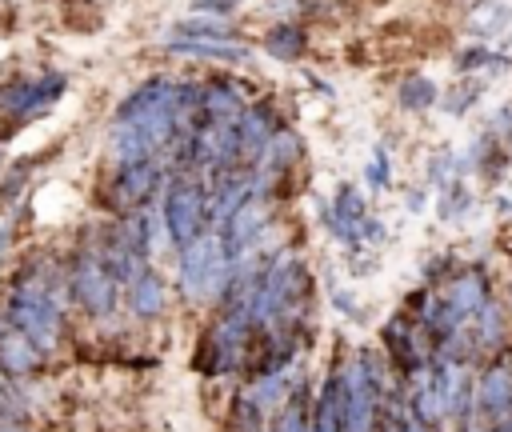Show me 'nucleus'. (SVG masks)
<instances>
[{
    "label": "nucleus",
    "mask_w": 512,
    "mask_h": 432,
    "mask_svg": "<svg viewBox=\"0 0 512 432\" xmlns=\"http://www.w3.org/2000/svg\"><path fill=\"white\" fill-rule=\"evenodd\" d=\"M400 104L404 108H432L436 104V84L428 80V76H408L404 84H400Z\"/></svg>",
    "instance_id": "obj_20"
},
{
    "label": "nucleus",
    "mask_w": 512,
    "mask_h": 432,
    "mask_svg": "<svg viewBox=\"0 0 512 432\" xmlns=\"http://www.w3.org/2000/svg\"><path fill=\"white\" fill-rule=\"evenodd\" d=\"M68 92V76L60 68H40V72H12L0 80V136L20 132L36 116L52 112L60 96Z\"/></svg>",
    "instance_id": "obj_3"
},
{
    "label": "nucleus",
    "mask_w": 512,
    "mask_h": 432,
    "mask_svg": "<svg viewBox=\"0 0 512 432\" xmlns=\"http://www.w3.org/2000/svg\"><path fill=\"white\" fill-rule=\"evenodd\" d=\"M172 36H184V40H240V32L228 20H220V16H196V12L184 16V20H176Z\"/></svg>",
    "instance_id": "obj_16"
},
{
    "label": "nucleus",
    "mask_w": 512,
    "mask_h": 432,
    "mask_svg": "<svg viewBox=\"0 0 512 432\" xmlns=\"http://www.w3.org/2000/svg\"><path fill=\"white\" fill-rule=\"evenodd\" d=\"M476 12H484V16H468V24H472V32H480V36H492V32H500V28L512 20V8L500 4V0H488V4L476 8Z\"/></svg>",
    "instance_id": "obj_21"
},
{
    "label": "nucleus",
    "mask_w": 512,
    "mask_h": 432,
    "mask_svg": "<svg viewBox=\"0 0 512 432\" xmlns=\"http://www.w3.org/2000/svg\"><path fill=\"white\" fill-rule=\"evenodd\" d=\"M320 216H324L328 232H332L340 244H348V248H356L360 240H372V244H376V240L384 236V224L368 216V208H364V200H360V192H356L352 184H340V188H336V200H332Z\"/></svg>",
    "instance_id": "obj_9"
},
{
    "label": "nucleus",
    "mask_w": 512,
    "mask_h": 432,
    "mask_svg": "<svg viewBox=\"0 0 512 432\" xmlns=\"http://www.w3.org/2000/svg\"><path fill=\"white\" fill-rule=\"evenodd\" d=\"M368 180H372L376 188H384V184H388V156H384V148H376V152H372V164H368Z\"/></svg>",
    "instance_id": "obj_25"
},
{
    "label": "nucleus",
    "mask_w": 512,
    "mask_h": 432,
    "mask_svg": "<svg viewBox=\"0 0 512 432\" xmlns=\"http://www.w3.org/2000/svg\"><path fill=\"white\" fill-rule=\"evenodd\" d=\"M264 48L276 60H300L304 56V28L300 24H276L264 32Z\"/></svg>",
    "instance_id": "obj_18"
},
{
    "label": "nucleus",
    "mask_w": 512,
    "mask_h": 432,
    "mask_svg": "<svg viewBox=\"0 0 512 432\" xmlns=\"http://www.w3.org/2000/svg\"><path fill=\"white\" fill-rule=\"evenodd\" d=\"M308 412H312V400H308V384L296 380L288 388V404L280 408L272 432H308Z\"/></svg>",
    "instance_id": "obj_17"
},
{
    "label": "nucleus",
    "mask_w": 512,
    "mask_h": 432,
    "mask_svg": "<svg viewBox=\"0 0 512 432\" xmlns=\"http://www.w3.org/2000/svg\"><path fill=\"white\" fill-rule=\"evenodd\" d=\"M248 108V96L236 80L228 76H216V80H204L200 84V96H196V112L200 120L208 124H236V116Z\"/></svg>",
    "instance_id": "obj_14"
},
{
    "label": "nucleus",
    "mask_w": 512,
    "mask_h": 432,
    "mask_svg": "<svg viewBox=\"0 0 512 432\" xmlns=\"http://www.w3.org/2000/svg\"><path fill=\"white\" fill-rule=\"evenodd\" d=\"M228 432H264V408H260L248 392H236V396H232Z\"/></svg>",
    "instance_id": "obj_19"
},
{
    "label": "nucleus",
    "mask_w": 512,
    "mask_h": 432,
    "mask_svg": "<svg viewBox=\"0 0 512 432\" xmlns=\"http://www.w3.org/2000/svg\"><path fill=\"white\" fill-rule=\"evenodd\" d=\"M384 352H388V360L412 380L416 372H424V364H428V356H432V344H428L424 328H420L412 316L396 312V316L384 324Z\"/></svg>",
    "instance_id": "obj_11"
},
{
    "label": "nucleus",
    "mask_w": 512,
    "mask_h": 432,
    "mask_svg": "<svg viewBox=\"0 0 512 432\" xmlns=\"http://www.w3.org/2000/svg\"><path fill=\"white\" fill-rule=\"evenodd\" d=\"M28 176H32V160H16V164H8V172H4V180H0V204H4V208H12V200L24 196Z\"/></svg>",
    "instance_id": "obj_22"
},
{
    "label": "nucleus",
    "mask_w": 512,
    "mask_h": 432,
    "mask_svg": "<svg viewBox=\"0 0 512 432\" xmlns=\"http://www.w3.org/2000/svg\"><path fill=\"white\" fill-rule=\"evenodd\" d=\"M252 344V320L244 308H220V316L204 328L200 348L192 356V368L204 376H232L244 368Z\"/></svg>",
    "instance_id": "obj_5"
},
{
    "label": "nucleus",
    "mask_w": 512,
    "mask_h": 432,
    "mask_svg": "<svg viewBox=\"0 0 512 432\" xmlns=\"http://www.w3.org/2000/svg\"><path fill=\"white\" fill-rule=\"evenodd\" d=\"M160 228L172 248L192 244L200 232H208V188L192 172H168L164 196H160Z\"/></svg>",
    "instance_id": "obj_4"
},
{
    "label": "nucleus",
    "mask_w": 512,
    "mask_h": 432,
    "mask_svg": "<svg viewBox=\"0 0 512 432\" xmlns=\"http://www.w3.org/2000/svg\"><path fill=\"white\" fill-rule=\"evenodd\" d=\"M0 316L20 328L44 356L68 340V292H64V260L44 248L24 252L0 288Z\"/></svg>",
    "instance_id": "obj_1"
},
{
    "label": "nucleus",
    "mask_w": 512,
    "mask_h": 432,
    "mask_svg": "<svg viewBox=\"0 0 512 432\" xmlns=\"http://www.w3.org/2000/svg\"><path fill=\"white\" fill-rule=\"evenodd\" d=\"M64 292H68V308L84 312L92 324H104V320H112L120 312L124 292H120L116 276L108 272L104 256L96 252L92 236L68 252V260H64Z\"/></svg>",
    "instance_id": "obj_2"
},
{
    "label": "nucleus",
    "mask_w": 512,
    "mask_h": 432,
    "mask_svg": "<svg viewBox=\"0 0 512 432\" xmlns=\"http://www.w3.org/2000/svg\"><path fill=\"white\" fill-rule=\"evenodd\" d=\"M504 432H512V420H508V428H504Z\"/></svg>",
    "instance_id": "obj_26"
},
{
    "label": "nucleus",
    "mask_w": 512,
    "mask_h": 432,
    "mask_svg": "<svg viewBox=\"0 0 512 432\" xmlns=\"http://www.w3.org/2000/svg\"><path fill=\"white\" fill-rule=\"evenodd\" d=\"M164 52L192 56V60H216V64H244L248 60V48L240 40H184V36H168Z\"/></svg>",
    "instance_id": "obj_15"
},
{
    "label": "nucleus",
    "mask_w": 512,
    "mask_h": 432,
    "mask_svg": "<svg viewBox=\"0 0 512 432\" xmlns=\"http://www.w3.org/2000/svg\"><path fill=\"white\" fill-rule=\"evenodd\" d=\"M52 356H44L20 328H12L4 316H0V372L12 376V380H36L44 368H48Z\"/></svg>",
    "instance_id": "obj_12"
},
{
    "label": "nucleus",
    "mask_w": 512,
    "mask_h": 432,
    "mask_svg": "<svg viewBox=\"0 0 512 432\" xmlns=\"http://www.w3.org/2000/svg\"><path fill=\"white\" fill-rule=\"evenodd\" d=\"M124 308H128L136 320H144V324H152V320H160V316L168 312V284H164V276H160L152 264H144V268L124 284Z\"/></svg>",
    "instance_id": "obj_13"
},
{
    "label": "nucleus",
    "mask_w": 512,
    "mask_h": 432,
    "mask_svg": "<svg viewBox=\"0 0 512 432\" xmlns=\"http://www.w3.org/2000/svg\"><path fill=\"white\" fill-rule=\"evenodd\" d=\"M472 412L484 416L488 432H504L512 420V360L508 348L496 352L484 372L472 380Z\"/></svg>",
    "instance_id": "obj_8"
},
{
    "label": "nucleus",
    "mask_w": 512,
    "mask_h": 432,
    "mask_svg": "<svg viewBox=\"0 0 512 432\" xmlns=\"http://www.w3.org/2000/svg\"><path fill=\"white\" fill-rule=\"evenodd\" d=\"M240 0H192V12L196 16H220V20H228V12L236 8Z\"/></svg>",
    "instance_id": "obj_24"
},
{
    "label": "nucleus",
    "mask_w": 512,
    "mask_h": 432,
    "mask_svg": "<svg viewBox=\"0 0 512 432\" xmlns=\"http://www.w3.org/2000/svg\"><path fill=\"white\" fill-rule=\"evenodd\" d=\"M232 128H236V156H240V168L252 172V168L260 164L268 140L280 132V116H276L272 100H256V104H248V108L236 116Z\"/></svg>",
    "instance_id": "obj_10"
},
{
    "label": "nucleus",
    "mask_w": 512,
    "mask_h": 432,
    "mask_svg": "<svg viewBox=\"0 0 512 432\" xmlns=\"http://www.w3.org/2000/svg\"><path fill=\"white\" fill-rule=\"evenodd\" d=\"M164 180H168V164L160 156L136 160V164H112L108 184H104V200H108L104 208H112V216L148 208L156 200V192L164 188Z\"/></svg>",
    "instance_id": "obj_7"
},
{
    "label": "nucleus",
    "mask_w": 512,
    "mask_h": 432,
    "mask_svg": "<svg viewBox=\"0 0 512 432\" xmlns=\"http://www.w3.org/2000/svg\"><path fill=\"white\" fill-rule=\"evenodd\" d=\"M508 60L504 56H496V52H488L484 44H472L464 56H460V68H504Z\"/></svg>",
    "instance_id": "obj_23"
},
{
    "label": "nucleus",
    "mask_w": 512,
    "mask_h": 432,
    "mask_svg": "<svg viewBox=\"0 0 512 432\" xmlns=\"http://www.w3.org/2000/svg\"><path fill=\"white\" fill-rule=\"evenodd\" d=\"M232 276V264L224 260L216 232H200L192 244L176 248V288L188 304H204V300H220L224 284Z\"/></svg>",
    "instance_id": "obj_6"
}]
</instances>
